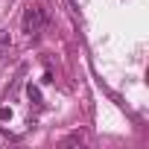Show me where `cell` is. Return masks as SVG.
I'll list each match as a JSON object with an SVG mask.
<instances>
[{
	"instance_id": "obj_1",
	"label": "cell",
	"mask_w": 149,
	"mask_h": 149,
	"mask_svg": "<svg viewBox=\"0 0 149 149\" xmlns=\"http://www.w3.org/2000/svg\"><path fill=\"white\" fill-rule=\"evenodd\" d=\"M44 24H47V12L41 6H29L24 12V32L26 35H38L44 29Z\"/></svg>"
},
{
	"instance_id": "obj_4",
	"label": "cell",
	"mask_w": 149,
	"mask_h": 149,
	"mask_svg": "<svg viewBox=\"0 0 149 149\" xmlns=\"http://www.w3.org/2000/svg\"><path fill=\"white\" fill-rule=\"evenodd\" d=\"M6 44H9V32H6V29H0V47H6Z\"/></svg>"
},
{
	"instance_id": "obj_2",
	"label": "cell",
	"mask_w": 149,
	"mask_h": 149,
	"mask_svg": "<svg viewBox=\"0 0 149 149\" xmlns=\"http://www.w3.org/2000/svg\"><path fill=\"white\" fill-rule=\"evenodd\" d=\"M26 94H29V100H32V102H35V105H38V102H41V91H38V88H35V85H29V88H26Z\"/></svg>"
},
{
	"instance_id": "obj_3",
	"label": "cell",
	"mask_w": 149,
	"mask_h": 149,
	"mask_svg": "<svg viewBox=\"0 0 149 149\" xmlns=\"http://www.w3.org/2000/svg\"><path fill=\"white\" fill-rule=\"evenodd\" d=\"M6 120H12V108L3 105V108H0V123H6Z\"/></svg>"
}]
</instances>
